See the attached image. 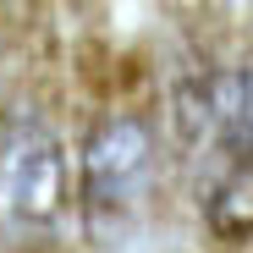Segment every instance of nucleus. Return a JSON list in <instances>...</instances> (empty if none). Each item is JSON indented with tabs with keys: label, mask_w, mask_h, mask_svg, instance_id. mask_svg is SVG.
Masks as SVG:
<instances>
[{
	"label": "nucleus",
	"mask_w": 253,
	"mask_h": 253,
	"mask_svg": "<svg viewBox=\"0 0 253 253\" xmlns=\"http://www.w3.org/2000/svg\"><path fill=\"white\" fill-rule=\"evenodd\" d=\"M149 176H154V126L132 110L99 116L77 160V204L94 242H110L138 220Z\"/></svg>",
	"instance_id": "nucleus-1"
},
{
	"label": "nucleus",
	"mask_w": 253,
	"mask_h": 253,
	"mask_svg": "<svg viewBox=\"0 0 253 253\" xmlns=\"http://www.w3.org/2000/svg\"><path fill=\"white\" fill-rule=\"evenodd\" d=\"M72 171L66 149L44 121H22L0 138V231L6 237H50L66 215Z\"/></svg>",
	"instance_id": "nucleus-2"
},
{
	"label": "nucleus",
	"mask_w": 253,
	"mask_h": 253,
	"mask_svg": "<svg viewBox=\"0 0 253 253\" xmlns=\"http://www.w3.org/2000/svg\"><path fill=\"white\" fill-rule=\"evenodd\" d=\"M204 215L220 237H248L253 231V171H226L204 182Z\"/></svg>",
	"instance_id": "nucleus-3"
}]
</instances>
